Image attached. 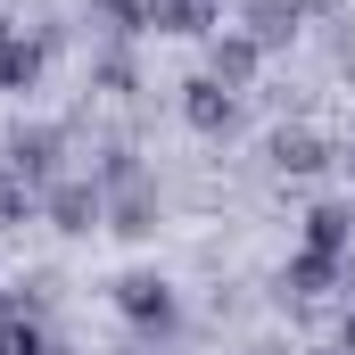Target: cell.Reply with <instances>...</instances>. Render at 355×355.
<instances>
[{"mask_svg":"<svg viewBox=\"0 0 355 355\" xmlns=\"http://www.w3.org/2000/svg\"><path fill=\"white\" fill-rule=\"evenodd\" d=\"M58 141H67L58 124H17V132L0 141V166L25 182V190H50V182H58Z\"/></svg>","mask_w":355,"mask_h":355,"instance_id":"cell-1","label":"cell"},{"mask_svg":"<svg viewBox=\"0 0 355 355\" xmlns=\"http://www.w3.org/2000/svg\"><path fill=\"white\" fill-rule=\"evenodd\" d=\"M42 215H50L58 232H91V223H107V198H99L91 174H58L50 190H42Z\"/></svg>","mask_w":355,"mask_h":355,"instance_id":"cell-2","label":"cell"},{"mask_svg":"<svg viewBox=\"0 0 355 355\" xmlns=\"http://www.w3.org/2000/svg\"><path fill=\"white\" fill-rule=\"evenodd\" d=\"M99 198H107V232H124V240H149V232H157V182L149 174L107 182Z\"/></svg>","mask_w":355,"mask_h":355,"instance_id":"cell-3","label":"cell"},{"mask_svg":"<svg viewBox=\"0 0 355 355\" xmlns=\"http://www.w3.org/2000/svg\"><path fill=\"white\" fill-rule=\"evenodd\" d=\"M116 306H124V322H141V331H174L182 322L174 289H166L157 272H124V281H116Z\"/></svg>","mask_w":355,"mask_h":355,"instance_id":"cell-4","label":"cell"},{"mask_svg":"<svg viewBox=\"0 0 355 355\" xmlns=\"http://www.w3.org/2000/svg\"><path fill=\"white\" fill-rule=\"evenodd\" d=\"M182 116H190L198 132H232V124H240V99H232V83H215V75H190V83H182Z\"/></svg>","mask_w":355,"mask_h":355,"instance_id":"cell-5","label":"cell"},{"mask_svg":"<svg viewBox=\"0 0 355 355\" xmlns=\"http://www.w3.org/2000/svg\"><path fill=\"white\" fill-rule=\"evenodd\" d=\"M257 58H265V50H257L248 33H215V42H207V75H215V83H232V91L257 75Z\"/></svg>","mask_w":355,"mask_h":355,"instance_id":"cell-6","label":"cell"},{"mask_svg":"<svg viewBox=\"0 0 355 355\" xmlns=\"http://www.w3.org/2000/svg\"><path fill=\"white\" fill-rule=\"evenodd\" d=\"M339 265H347L339 248H297V257H289V289H297V297H322V289L339 281Z\"/></svg>","mask_w":355,"mask_h":355,"instance_id":"cell-7","label":"cell"},{"mask_svg":"<svg viewBox=\"0 0 355 355\" xmlns=\"http://www.w3.org/2000/svg\"><path fill=\"white\" fill-rule=\"evenodd\" d=\"M322 157H331V149H322V132H306V124H297V132H289V124L272 132V166H281V174H314Z\"/></svg>","mask_w":355,"mask_h":355,"instance_id":"cell-8","label":"cell"},{"mask_svg":"<svg viewBox=\"0 0 355 355\" xmlns=\"http://www.w3.org/2000/svg\"><path fill=\"white\" fill-rule=\"evenodd\" d=\"M157 33H215V0H149Z\"/></svg>","mask_w":355,"mask_h":355,"instance_id":"cell-9","label":"cell"},{"mask_svg":"<svg viewBox=\"0 0 355 355\" xmlns=\"http://www.w3.org/2000/svg\"><path fill=\"white\" fill-rule=\"evenodd\" d=\"M297 33V0H248V42L272 50V42H289Z\"/></svg>","mask_w":355,"mask_h":355,"instance_id":"cell-10","label":"cell"},{"mask_svg":"<svg viewBox=\"0 0 355 355\" xmlns=\"http://www.w3.org/2000/svg\"><path fill=\"white\" fill-rule=\"evenodd\" d=\"M33 67H42V50H33L25 33L0 25V91H25V83H33Z\"/></svg>","mask_w":355,"mask_h":355,"instance_id":"cell-11","label":"cell"},{"mask_svg":"<svg viewBox=\"0 0 355 355\" xmlns=\"http://www.w3.org/2000/svg\"><path fill=\"white\" fill-rule=\"evenodd\" d=\"M0 355H58L42 339V322H25V314H0Z\"/></svg>","mask_w":355,"mask_h":355,"instance_id":"cell-12","label":"cell"},{"mask_svg":"<svg viewBox=\"0 0 355 355\" xmlns=\"http://www.w3.org/2000/svg\"><path fill=\"white\" fill-rule=\"evenodd\" d=\"M306 248H339L347 257V207H314L306 215Z\"/></svg>","mask_w":355,"mask_h":355,"instance_id":"cell-13","label":"cell"},{"mask_svg":"<svg viewBox=\"0 0 355 355\" xmlns=\"http://www.w3.org/2000/svg\"><path fill=\"white\" fill-rule=\"evenodd\" d=\"M99 8V25L107 33H132V25H149V0H91Z\"/></svg>","mask_w":355,"mask_h":355,"instance_id":"cell-14","label":"cell"},{"mask_svg":"<svg viewBox=\"0 0 355 355\" xmlns=\"http://www.w3.org/2000/svg\"><path fill=\"white\" fill-rule=\"evenodd\" d=\"M25 207H33V190H25V182H17L8 166H0V232H8V223H17Z\"/></svg>","mask_w":355,"mask_h":355,"instance_id":"cell-15","label":"cell"},{"mask_svg":"<svg viewBox=\"0 0 355 355\" xmlns=\"http://www.w3.org/2000/svg\"><path fill=\"white\" fill-rule=\"evenodd\" d=\"M99 83H107V91H132V58H124V50H99Z\"/></svg>","mask_w":355,"mask_h":355,"instance_id":"cell-16","label":"cell"},{"mask_svg":"<svg viewBox=\"0 0 355 355\" xmlns=\"http://www.w3.org/2000/svg\"><path fill=\"white\" fill-rule=\"evenodd\" d=\"M339 347H347V355H355V306H347V339H339Z\"/></svg>","mask_w":355,"mask_h":355,"instance_id":"cell-17","label":"cell"},{"mask_svg":"<svg viewBox=\"0 0 355 355\" xmlns=\"http://www.w3.org/2000/svg\"><path fill=\"white\" fill-rule=\"evenodd\" d=\"M314 355H347V347H314Z\"/></svg>","mask_w":355,"mask_h":355,"instance_id":"cell-18","label":"cell"}]
</instances>
